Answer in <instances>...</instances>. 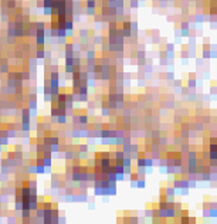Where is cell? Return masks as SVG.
<instances>
[{
	"instance_id": "obj_10",
	"label": "cell",
	"mask_w": 217,
	"mask_h": 224,
	"mask_svg": "<svg viewBox=\"0 0 217 224\" xmlns=\"http://www.w3.org/2000/svg\"><path fill=\"white\" fill-rule=\"evenodd\" d=\"M136 184H138V187H139V189H143V187H145V180H143V177H139V179H138V182H136Z\"/></svg>"
},
{
	"instance_id": "obj_4",
	"label": "cell",
	"mask_w": 217,
	"mask_h": 224,
	"mask_svg": "<svg viewBox=\"0 0 217 224\" xmlns=\"http://www.w3.org/2000/svg\"><path fill=\"white\" fill-rule=\"evenodd\" d=\"M187 87H189V88H194V87H196V80H194V75H190V77H189Z\"/></svg>"
},
{
	"instance_id": "obj_8",
	"label": "cell",
	"mask_w": 217,
	"mask_h": 224,
	"mask_svg": "<svg viewBox=\"0 0 217 224\" xmlns=\"http://www.w3.org/2000/svg\"><path fill=\"white\" fill-rule=\"evenodd\" d=\"M57 37H67V30L65 29H57Z\"/></svg>"
},
{
	"instance_id": "obj_3",
	"label": "cell",
	"mask_w": 217,
	"mask_h": 224,
	"mask_svg": "<svg viewBox=\"0 0 217 224\" xmlns=\"http://www.w3.org/2000/svg\"><path fill=\"white\" fill-rule=\"evenodd\" d=\"M138 179H139V174L136 172H131V177H129V182L131 183H136Z\"/></svg>"
},
{
	"instance_id": "obj_6",
	"label": "cell",
	"mask_w": 217,
	"mask_h": 224,
	"mask_svg": "<svg viewBox=\"0 0 217 224\" xmlns=\"http://www.w3.org/2000/svg\"><path fill=\"white\" fill-rule=\"evenodd\" d=\"M44 166L46 169H50L53 166V158H44Z\"/></svg>"
},
{
	"instance_id": "obj_11",
	"label": "cell",
	"mask_w": 217,
	"mask_h": 224,
	"mask_svg": "<svg viewBox=\"0 0 217 224\" xmlns=\"http://www.w3.org/2000/svg\"><path fill=\"white\" fill-rule=\"evenodd\" d=\"M102 40H104V38H102L101 36H98V37L95 36V37H94V40H92V43H94L95 46H97V44H101V43H102Z\"/></svg>"
},
{
	"instance_id": "obj_1",
	"label": "cell",
	"mask_w": 217,
	"mask_h": 224,
	"mask_svg": "<svg viewBox=\"0 0 217 224\" xmlns=\"http://www.w3.org/2000/svg\"><path fill=\"white\" fill-rule=\"evenodd\" d=\"M68 122V116L65 115V114H60L57 115V125L58 126H65Z\"/></svg>"
},
{
	"instance_id": "obj_15",
	"label": "cell",
	"mask_w": 217,
	"mask_h": 224,
	"mask_svg": "<svg viewBox=\"0 0 217 224\" xmlns=\"http://www.w3.org/2000/svg\"><path fill=\"white\" fill-rule=\"evenodd\" d=\"M175 87L180 88V87H182V81H180V80H175Z\"/></svg>"
},
{
	"instance_id": "obj_16",
	"label": "cell",
	"mask_w": 217,
	"mask_h": 224,
	"mask_svg": "<svg viewBox=\"0 0 217 224\" xmlns=\"http://www.w3.org/2000/svg\"><path fill=\"white\" fill-rule=\"evenodd\" d=\"M58 223H65V216H60V217H58Z\"/></svg>"
},
{
	"instance_id": "obj_7",
	"label": "cell",
	"mask_w": 217,
	"mask_h": 224,
	"mask_svg": "<svg viewBox=\"0 0 217 224\" xmlns=\"http://www.w3.org/2000/svg\"><path fill=\"white\" fill-rule=\"evenodd\" d=\"M102 112V118H106V116L111 115V108H101Z\"/></svg>"
},
{
	"instance_id": "obj_12",
	"label": "cell",
	"mask_w": 217,
	"mask_h": 224,
	"mask_svg": "<svg viewBox=\"0 0 217 224\" xmlns=\"http://www.w3.org/2000/svg\"><path fill=\"white\" fill-rule=\"evenodd\" d=\"M203 122H196V125H194V128H196V130H203Z\"/></svg>"
},
{
	"instance_id": "obj_13",
	"label": "cell",
	"mask_w": 217,
	"mask_h": 224,
	"mask_svg": "<svg viewBox=\"0 0 217 224\" xmlns=\"http://www.w3.org/2000/svg\"><path fill=\"white\" fill-rule=\"evenodd\" d=\"M182 30H189V23L187 21H183L182 23V27H180Z\"/></svg>"
},
{
	"instance_id": "obj_14",
	"label": "cell",
	"mask_w": 217,
	"mask_h": 224,
	"mask_svg": "<svg viewBox=\"0 0 217 224\" xmlns=\"http://www.w3.org/2000/svg\"><path fill=\"white\" fill-rule=\"evenodd\" d=\"M182 116H175V123H177V125H180L182 123V119H180Z\"/></svg>"
},
{
	"instance_id": "obj_5",
	"label": "cell",
	"mask_w": 217,
	"mask_h": 224,
	"mask_svg": "<svg viewBox=\"0 0 217 224\" xmlns=\"http://www.w3.org/2000/svg\"><path fill=\"white\" fill-rule=\"evenodd\" d=\"M90 37V31L87 29H81L80 30V38H88Z\"/></svg>"
},
{
	"instance_id": "obj_9",
	"label": "cell",
	"mask_w": 217,
	"mask_h": 224,
	"mask_svg": "<svg viewBox=\"0 0 217 224\" xmlns=\"http://www.w3.org/2000/svg\"><path fill=\"white\" fill-rule=\"evenodd\" d=\"M94 193H95V196H104V189L102 187H94Z\"/></svg>"
},
{
	"instance_id": "obj_18",
	"label": "cell",
	"mask_w": 217,
	"mask_h": 224,
	"mask_svg": "<svg viewBox=\"0 0 217 224\" xmlns=\"http://www.w3.org/2000/svg\"><path fill=\"white\" fill-rule=\"evenodd\" d=\"M3 78H4V75L2 74V72H0V80H3Z\"/></svg>"
},
{
	"instance_id": "obj_2",
	"label": "cell",
	"mask_w": 217,
	"mask_h": 224,
	"mask_svg": "<svg viewBox=\"0 0 217 224\" xmlns=\"http://www.w3.org/2000/svg\"><path fill=\"white\" fill-rule=\"evenodd\" d=\"M10 138L9 136H0V145H2V146H9V145H10Z\"/></svg>"
},
{
	"instance_id": "obj_17",
	"label": "cell",
	"mask_w": 217,
	"mask_h": 224,
	"mask_svg": "<svg viewBox=\"0 0 217 224\" xmlns=\"http://www.w3.org/2000/svg\"><path fill=\"white\" fill-rule=\"evenodd\" d=\"M166 78H167V80H172V78H173V72L169 71V72H167V75H166Z\"/></svg>"
}]
</instances>
